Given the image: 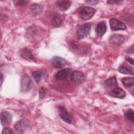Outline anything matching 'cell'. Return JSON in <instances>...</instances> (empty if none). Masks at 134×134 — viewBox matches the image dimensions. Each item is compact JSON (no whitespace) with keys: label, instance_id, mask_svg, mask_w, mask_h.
<instances>
[{"label":"cell","instance_id":"24","mask_svg":"<svg viewBox=\"0 0 134 134\" xmlns=\"http://www.w3.org/2000/svg\"><path fill=\"white\" fill-rule=\"evenodd\" d=\"M15 131L9 127H5L3 129L2 133H14Z\"/></svg>","mask_w":134,"mask_h":134},{"label":"cell","instance_id":"3","mask_svg":"<svg viewBox=\"0 0 134 134\" xmlns=\"http://www.w3.org/2000/svg\"><path fill=\"white\" fill-rule=\"evenodd\" d=\"M110 28L113 30H125L126 28V25L122 21L115 18H112L109 20Z\"/></svg>","mask_w":134,"mask_h":134},{"label":"cell","instance_id":"19","mask_svg":"<svg viewBox=\"0 0 134 134\" xmlns=\"http://www.w3.org/2000/svg\"><path fill=\"white\" fill-rule=\"evenodd\" d=\"M30 10L32 13V14L35 15L37 16L39 15L41 11H42V8L41 6L38 5V4H32L31 6H30Z\"/></svg>","mask_w":134,"mask_h":134},{"label":"cell","instance_id":"21","mask_svg":"<svg viewBox=\"0 0 134 134\" xmlns=\"http://www.w3.org/2000/svg\"><path fill=\"white\" fill-rule=\"evenodd\" d=\"M125 117L131 122H133L134 116H133V110L132 109H128L125 113Z\"/></svg>","mask_w":134,"mask_h":134},{"label":"cell","instance_id":"6","mask_svg":"<svg viewBox=\"0 0 134 134\" xmlns=\"http://www.w3.org/2000/svg\"><path fill=\"white\" fill-rule=\"evenodd\" d=\"M125 38L121 35L115 34L111 35L109 39V44L112 46H119L124 41Z\"/></svg>","mask_w":134,"mask_h":134},{"label":"cell","instance_id":"25","mask_svg":"<svg viewBox=\"0 0 134 134\" xmlns=\"http://www.w3.org/2000/svg\"><path fill=\"white\" fill-rule=\"evenodd\" d=\"M45 93H46V91L45 89L42 87H41L39 90V97L40 98H42L44 97V95H45Z\"/></svg>","mask_w":134,"mask_h":134},{"label":"cell","instance_id":"30","mask_svg":"<svg viewBox=\"0 0 134 134\" xmlns=\"http://www.w3.org/2000/svg\"><path fill=\"white\" fill-rule=\"evenodd\" d=\"M1 84L2 85V81H3V75H2V74L1 73Z\"/></svg>","mask_w":134,"mask_h":134},{"label":"cell","instance_id":"27","mask_svg":"<svg viewBox=\"0 0 134 134\" xmlns=\"http://www.w3.org/2000/svg\"><path fill=\"white\" fill-rule=\"evenodd\" d=\"M85 2L86 3H88V4H90V5H96V4H97L98 3V1H95V0L85 1Z\"/></svg>","mask_w":134,"mask_h":134},{"label":"cell","instance_id":"28","mask_svg":"<svg viewBox=\"0 0 134 134\" xmlns=\"http://www.w3.org/2000/svg\"><path fill=\"white\" fill-rule=\"evenodd\" d=\"M126 60L128 61V62H129L131 64H133V59L132 58H130V57H127L126 58Z\"/></svg>","mask_w":134,"mask_h":134},{"label":"cell","instance_id":"10","mask_svg":"<svg viewBox=\"0 0 134 134\" xmlns=\"http://www.w3.org/2000/svg\"><path fill=\"white\" fill-rule=\"evenodd\" d=\"M12 119V115L7 111H3L1 114V122L3 125H8L10 123Z\"/></svg>","mask_w":134,"mask_h":134},{"label":"cell","instance_id":"8","mask_svg":"<svg viewBox=\"0 0 134 134\" xmlns=\"http://www.w3.org/2000/svg\"><path fill=\"white\" fill-rule=\"evenodd\" d=\"M51 63L52 65L56 68H62L64 67L66 64V61L62 58L58 56H55L51 59Z\"/></svg>","mask_w":134,"mask_h":134},{"label":"cell","instance_id":"12","mask_svg":"<svg viewBox=\"0 0 134 134\" xmlns=\"http://www.w3.org/2000/svg\"><path fill=\"white\" fill-rule=\"evenodd\" d=\"M107 30V26L105 21L99 22L96 26V31L97 36L99 37H102L106 32Z\"/></svg>","mask_w":134,"mask_h":134},{"label":"cell","instance_id":"9","mask_svg":"<svg viewBox=\"0 0 134 134\" xmlns=\"http://www.w3.org/2000/svg\"><path fill=\"white\" fill-rule=\"evenodd\" d=\"M71 80L77 83H82L85 80V76L84 74L79 71H74L71 75Z\"/></svg>","mask_w":134,"mask_h":134},{"label":"cell","instance_id":"26","mask_svg":"<svg viewBox=\"0 0 134 134\" xmlns=\"http://www.w3.org/2000/svg\"><path fill=\"white\" fill-rule=\"evenodd\" d=\"M107 3L110 4H121L122 2V1H117V0H111V1H107Z\"/></svg>","mask_w":134,"mask_h":134},{"label":"cell","instance_id":"5","mask_svg":"<svg viewBox=\"0 0 134 134\" xmlns=\"http://www.w3.org/2000/svg\"><path fill=\"white\" fill-rule=\"evenodd\" d=\"M59 115L60 118L68 124H71V115L66 109L63 106H60L58 107Z\"/></svg>","mask_w":134,"mask_h":134},{"label":"cell","instance_id":"17","mask_svg":"<svg viewBox=\"0 0 134 134\" xmlns=\"http://www.w3.org/2000/svg\"><path fill=\"white\" fill-rule=\"evenodd\" d=\"M118 83L116 77L114 76L108 79L104 83V87L106 88H112L117 87Z\"/></svg>","mask_w":134,"mask_h":134},{"label":"cell","instance_id":"14","mask_svg":"<svg viewBox=\"0 0 134 134\" xmlns=\"http://www.w3.org/2000/svg\"><path fill=\"white\" fill-rule=\"evenodd\" d=\"M118 71L120 73L125 74L133 75V68L128 65L123 64L121 65L118 69Z\"/></svg>","mask_w":134,"mask_h":134},{"label":"cell","instance_id":"29","mask_svg":"<svg viewBox=\"0 0 134 134\" xmlns=\"http://www.w3.org/2000/svg\"><path fill=\"white\" fill-rule=\"evenodd\" d=\"M127 51L129 53H133V46H132L131 47H130L129 48H128L127 50Z\"/></svg>","mask_w":134,"mask_h":134},{"label":"cell","instance_id":"1","mask_svg":"<svg viewBox=\"0 0 134 134\" xmlns=\"http://www.w3.org/2000/svg\"><path fill=\"white\" fill-rule=\"evenodd\" d=\"M95 12V10L94 8L85 6L79 7L76 10L79 17L83 20H87L91 19L93 16Z\"/></svg>","mask_w":134,"mask_h":134},{"label":"cell","instance_id":"18","mask_svg":"<svg viewBox=\"0 0 134 134\" xmlns=\"http://www.w3.org/2000/svg\"><path fill=\"white\" fill-rule=\"evenodd\" d=\"M20 55L24 59L28 60H32L34 59V57L30 50L27 48H24L21 50Z\"/></svg>","mask_w":134,"mask_h":134},{"label":"cell","instance_id":"4","mask_svg":"<svg viewBox=\"0 0 134 134\" xmlns=\"http://www.w3.org/2000/svg\"><path fill=\"white\" fill-rule=\"evenodd\" d=\"M31 80L27 74H24L20 81V91L23 92H27L30 90Z\"/></svg>","mask_w":134,"mask_h":134},{"label":"cell","instance_id":"16","mask_svg":"<svg viewBox=\"0 0 134 134\" xmlns=\"http://www.w3.org/2000/svg\"><path fill=\"white\" fill-rule=\"evenodd\" d=\"M27 124L25 120H20L18 121L15 125V128L19 132L23 133V131L26 129Z\"/></svg>","mask_w":134,"mask_h":134},{"label":"cell","instance_id":"15","mask_svg":"<svg viewBox=\"0 0 134 134\" xmlns=\"http://www.w3.org/2000/svg\"><path fill=\"white\" fill-rule=\"evenodd\" d=\"M63 21V16L60 15V14H54L52 18V25L55 27H59L60 26Z\"/></svg>","mask_w":134,"mask_h":134},{"label":"cell","instance_id":"13","mask_svg":"<svg viewBox=\"0 0 134 134\" xmlns=\"http://www.w3.org/2000/svg\"><path fill=\"white\" fill-rule=\"evenodd\" d=\"M71 2L67 0H60L56 2L57 7L62 11L68 10L71 5Z\"/></svg>","mask_w":134,"mask_h":134},{"label":"cell","instance_id":"2","mask_svg":"<svg viewBox=\"0 0 134 134\" xmlns=\"http://www.w3.org/2000/svg\"><path fill=\"white\" fill-rule=\"evenodd\" d=\"M91 27V24L90 23H86L81 25L77 30V39L81 40L85 38L89 34Z\"/></svg>","mask_w":134,"mask_h":134},{"label":"cell","instance_id":"20","mask_svg":"<svg viewBox=\"0 0 134 134\" xmlns=\"http://www.w3.org/2000/svg\"><path fill=\"white\" fill-rule=\"evenodd\" d=\"M121 82L126 87L133 86L134 84V79L132 77H124L121 79Z\"/></svg>","mask_w":134,"mask_h":134},{"label":"cell","instance_id":"23","mask_svg":"<svg viewBox=\"0 0 134 134\" xmlns=\"http://www.w3.org/2000/svg\"><path fill=\"white\" fill-rule=\"evenodd\" d=\"M14 3L16 5L23 6V5H27L29 3V1H22V0H21V1H14Z\"/></svg>","mask_w":134,"mask_h":134},{"label":"cell","instance_id":"7","mask_svg":"<svg viewBox=\"0 0 134 134\" xmlns=\"http://www.w3.org/2000/svg\"><path fill=\"white\" fill-rule=\"evenodd\" d=\"M108 95L116 98H124L126 96V93L120 87H115L113 90L109 92Z\"/></svg>","mask_w":134,"mask_h":134},{"label":"cell","instance_id":"11","mask_svg":"<svg viewBox=\"0 0 134 134\" xmlns=\"http://www.w3.org/2000/svg\"><path fill=\"white\" fill-rule=\"evenodd\" d=\"M70 70V69L66 68L59 71L58 72L56 73V74L54 75L55 79L60 81L65 80L68 76Z\"/></svg>","mask_w":134,"mask_h":134},{"label":"cell","instance_id":"22","mask_svg":"<svg viewBox=\"0 0 134 134\" xmlns=\"http://www.w3.org/2000/svg\"><path fill=\"white\" fill-rule=\"evenodd\" d=\"M43 72L40 71H34L32 72V76L37 83H39L42 76Z\"/></svg>","mask_w":134,"mask_h":134}]
</instances>
